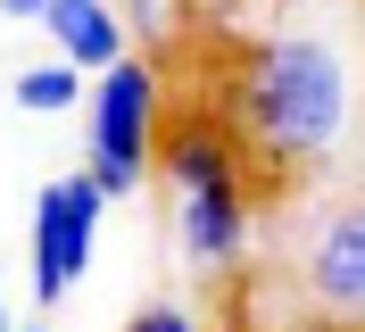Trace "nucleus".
<instances>
[{
	"mask_svg": "<svg viewBox=\"0 0 365 332\" xmlns=\"http://www.w3.org/2000/svg\"><path fill=\"white\" fill-rule=\"evenodd\" d=\"M216 9H225V0H216Z\"/></svg>",
	"mask_w": 365,
	"mask_h": 332,
	"instance_id": "obj_13",
	"label": "nucleus"
},
{
	"mask_svg": "<svg viewBox=\"0 0 365 332\" xmlns=\"http://www.w3.org/2000/svg\"><path fill=\"white\" fill-rule=\"evenodd\" d=\"M100 216L108 199L100 183L75 166V175H50L34 191V224H25V283H34V308H58L75 283H83L91 249H100Z\"/></svg>",
	"mask_w": 365,
	"mask_h": 332,
	"instance_id": "obj_4",
	"label": "nucleus"
},
{
	"mask_svg": "<svg viewBox=\"0 0 365 332\" xmlns=\"http://www.w3.org/2000/svg\"><path fill=\"white\" fill-rule=\"evenodd\" d=\"M0 17H17V25H34V17H42V0H0Z\"/></svg>",
	"mask_w": 365,
	"mask_h": 332,
	"instance_id": "obj_10",
	"label": "nucleus"
},
{
	"mask_svg": "<svg viewBox=\"0 0 365 332\" xmlns=\"http://www.w3.org/2000/svg\"><path fill=\"white\" fill-rule=\"evenodd\" d=\"M116 17H125V34H133V25L158 34V25H166V0H116Z\"/></svg>",
	"mask_w": 365,
	"mask_h": 332,
	"instance_id": "obj_9",
	"label": "nucleus"
},
{
	"mask_svg": "<svg viewBox=\"0 0 365 332\" xmlns=\"http://www.w3.org/2000/svg\"><path fill=\"white\" fill-rule=\"evenodd\" d=\"M9 332H50V324H9Z\"/></svg>",
	"mask_w": 365,
	"mask_h": 332,
	"instance_id": "obj_11",
	"label": "nucleus"
},
{
	"mask_svg": "<svg viewBox=\"0 0 365 332\" xmlns=\"http://www.w3.org/2000/svg\"><path fill=\"white\" fill-rule=\"evenodd\" d=\"M83 175L100 183V199H133L150 183V150H158V125H166V91H158V66L150 59H108L100 75H83Z\"/></svg>",
	"mask_w": 365,
	"mask_h": 332,
	"instance_id": "obj_3",
	"label": "nucleus"
},
{
	"mask_svg": "<svg viewBox=\"0 0 365 332\" xmlns=\"http://www.w3.org/2000/svg\"><path fill=\"white\" fill-rule=\"evenodd\" d=\"M50 34V59H67L75 75H100L108 59H125L133 50V34H125V17H116V0H42V17H34Z\"/></svg>",
	"mask_w": 365,
	"mask_h": 332,
	"instance_id": "obj_6",
	"label": "nucleus"
},
{
	"mask_svg": "<svg viewBox=\"0 0 365 332\" xmlns=\"http://www.w3.org/2000/svg\"><path fill=\"white\" fill-rule=\"evenodd\" d=\"M232 141L266 175H316L324 158L349 150L357 125V75H349V42L316 34V25H282L241 50L232 75Z\"/></svg>",
	"mask_w": 365,
	"mask_h": 332,
	"instance_id": "obj_1",
	"label": "nucleus"
},
{
	"mask_svg": "<svg viewBox=\"0 0 365 332\" xmlns=\"http://www.w3.org/2000/svg\"><path fill=\"white\" fill-rule=\"evenodd\" d=\"M299 274H307V299L332 308V324H357L365 316V216H357V199H332V216L307 241Z\"/></svg>",
	"mask_w": 365,
	"mask_h": 332,
	"instance_id": "obj_5",
	"label": "nucleus"
},
{
	"mask_svg": "<svg viewBox=\"0 0 365 332\" xmlns=\"http://www.w3.org/2000/svg\"><path fill=\"white\" fill-rule=\"evenodd\" d=\"M0 332H9V299H0Z\"/></svg>",
	"mask_w": 365,
	"mask_h": 332,
	"instance_id": "obj_12",
	"label": "nucleus"
},
{
	"mask_svg": "<svg viewBox=\"0 0 365 332\" xmlns=\"http://www.w3.org/2000/svg\"><path fill=\"white\" fill-rule=\"evenodd\" d=\"M125 332H200V316H191V308H175V299H150V308H141Z\"/></svg>",
	"mask_w": 365,
	"mask_h": 332,
	"instance_id": "obj_8",
	"label": "nucleus"
},
{
	"mask_svg": "<svg viewBox=\"0 0 365 332\" xmlns=\"http://www.w3.org/2000/svg\"><path fill=\"white\" fill-rule=\"evenodd\" d=\"M150 166L175 191V241H182V266L191 274H225V266L250 258L257 199H250V158H241L232 125H207V116H191L175 133L158 125Z\"/></svg>",
	"mask_w": 365,
	"mask_h": 332,
	"instance_id": "obj_2",
	"label": "nucleus"
},
{
	"mask_svg": "<svg viewBox=\"0 0 365 332\" xmlns=\"http://www.w3.org/2000/svg\"><path fill=\"white\" fill-rule=\"evenodd\" d=\"M9 100H17L25 116H67L75 100H83V75H75L67 59H34L9 75Z\"/></svg>",
	"mask_w": 365,
	"mask_h": 332,
	"instance_id": "obj_7",
	"label": "nucleus"
}]
</instances>
